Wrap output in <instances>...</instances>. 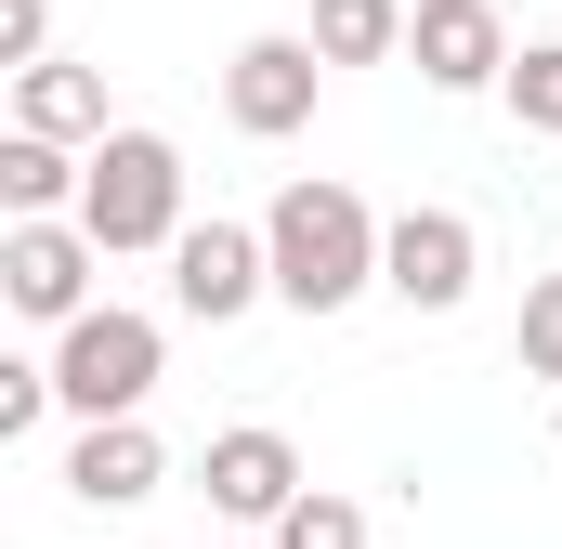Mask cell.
<instances>
[{
    "label": "cell",
    "mask_w": 562,
    "mask_h": 549,
    "mask_svg": "<svg viewBox=\"0 0 562 549\" xmlns=\"http://www.w3.org/2000/svg\"><path fill=\"white\" fill-rule=\"evenodd\" d=\"M380 210L353 197V183H327V170H301L276 210H262V249H276V301L288 314H353L367 288H380Z\"/></svg>",
    "instance_id": "cell-1"
},
{
    "label": "cell",
    "mask_w": 562,
    "mask_h": 549,
    "mask_svg": "<svg viewBox=\"0 0 562 549\" xmlns=\"http://www.w3.org/2000/svg\"><path fill=\"white\" fill-rule=\"evenodd\" d=\"M183 223H196V210H183V144H170V132H144V119H119V132L92 144L79 236H92L105 262H144V249L170 262V249H183Z\"/></svg>",
    "instance_id": "cell-2"
},
{
    "label": "cell",
    "mask_w": 562,
    "mask_h": 549,
    "mask_svg": "<svg viewBox=\"0 0 562 549\" xmlns=\"http://www.w3.org/2000/svg\"><path fill=\"white\" fill-rule=\"evenodd\" d=\"M53 393H66V418L92 432V418H144V393H157V367H170V327L157 314H132V301H92L53 354Z\"/></svg>",
    "instance_id": "cell-3"
},
{
    "label": "cell",
    "mask_w": 562,
    "mask_h": 549,
    "mask_svg": "<svg viewBox=\"0 0 562 549\" xmlns=\"http://www.w3.org/2000/svg\"><path fill=\"white\" fill-rule=\"evenodd\" d=\"M314 92H327V53H314L301 26H262V40H236V53H223V119H236L249 144L314 132Z\"/></svg>",
    "instance_id": "cell-4"
},
{
    "label": "cell",
    "mask_w": 562,
    "mask_h": 549,
    "mask_svg": "<svg viewBox=\"0 0 562 549\" xmlns=\"http://www.w3.org/2000/svg\"><path fill=\"white\" fill-rule=\"evenodd\" d=\"M380 288H393L406 314H458V301L484 288V236H471V210H393V236H380Z\"/></svg>",
    "instance_id": "cell-5"
},
{
    "label": "cell",
    "mask_w": 562,
    "mask_h": 549,
    "mask_svg": "<svg viewBox=\"0 0 562 549\" xmlns=\"http://www.w3.org/2000/svg\"><path fill=\"white\" fill-rule=\"evenodd\" d=\"M196 484H210V511H223V524H262V537H276L288 511L314 497V484H301V445H288L276 418H236V432H210Z\"/></svg>",
    "instance_id": "cell-6"
},
{
    "label": "cell",
    "mask_w": 562,
    "mask_h": 549,
    "mask_svg": "<svg viewBox=\"0 0 562 549\" xmlns=\"http://www.w3.org/2000/svg\"><path fill=\"white\" fill-rule=\"evenodd\" d=\"M92 274H105V249H92L79 223H0V301L40 314L53 340L92 314Z\"/></svg>",
    "instance_id": "cell-7"
},
{
    "label": "cell",
    "mask_w": 562,
    "mask_h": 549,
    "mask_svg": "<svg viewBox=\"0 0 562 549\" xmlns=\"http://www.w3.org/2000/svg\"><path fill=\"white\" fill-rule=\"evenodd\" d=\"M170 301L196 314V327H236L249 301H276V249H262V223H183V249H170Z\"/></svg>",
    "instance_id": "cell-8"
},
{
    "label": "cell",
    "mask_w": 562,
    "mask_h": 549,
    "mask_svg": "<svg viewBox=\"0 0 562 549\" xmlns=\"http://www.w3.org/2000/svg\"><path fill=\"white\" fill-rule=\"evenodd\" d=\"M406 66L431 92H510V26L497 0H419L406 13Z\"/></svg>",
    "instance_id": "cell-9"
},
{
    "label": "cell",
    "mask_w": 562,
    "mask_h": 549,
    "mask_svg": "<svg viewBox=\"0 0 562 549\" xmlns=\"http://www.w3.org/2000/svg\"><path fill=\"white\" fill-rule=\"evenodd\" d=\"M157 484H170V445H157L144 418H92V432L66 445V497H79V511H144Z\"/></svg>",
    "instance_id": "cell-10"
},
{
    "label": "cell",
    "mask_w": 562,
    "mask_h": 549,
    "mask_svg": "<svg viewBox=\"0 0 562 549\" xmlns=\"http://www.w3.org/2000/svg\"><path fill=\"white\" fill-rule=\"evenodd\" d=\"M13 132H40V144H79V157H92V144L119 132V119H105V79L53 53V66H26V79H13Z\"/></svg>",
    "instance_id": "cell-11"
},
{
    "label": "cell",
    "mask_w": 562,
    "mask_h": 549,
    "mask_svg": "<svg viewBox=\"0 0 562 549\" xmlns=\"http://www.w3.org/2000/svg\"><path fill=\"white\" fill-rule=\"evenodd\" d=\"M79 183H92V157H79V144L0 132V210H13V223H79Z\"/></svg>",
    "instance_id": "cell-12"
},
{
    "label": "cell",
    "mask_w": 562,
    "mask_h": 549,
    "mask_svg": "<svg viewBox=\"0 0 562 549\" xmlns=\"http://www.w3.org/2000/svg\"><path fill=\"white\" fill-rule=\"evenodd\" d=\"M406 13H419V0H314L301 40H314L327 66H393V53H406Z\"/></svg>",
    "instance_id": "cell-13"
},
{
    "label": "cell",
    "mask_w": 562,
    "mask_h": 549,
    "mask_svg": "<svg viewBox=\"0 0 562 549\" xmlns=\"http://www.w3.org/2000/svg\"><path fill=\"white\" fill-rule=\"evenodd\" d=\"M510 119L524 132H562V40H524L510 53Z\"/></svg>",
    "instance_id": "cell-14"
},
{
    "label": "cell",
    "mask_w": 562,
    "mask_h": 549,
    "mask_svg": "<svg viewBox=\"0 0 562 549\" xmlns=\"http://www.w3.org/2000/svg\"><path fill=\"white\" fill-rule=\"evenodd\" d=\"M276 549H367V511L314 484V497H301V511H288V524H276Z\"/></svg>",
    "instance_id": "cell-15"
},
{
    "label": "cell",
    "mask_w": 562,
    "mask_h": 549,
    "mask_svg": "<svg viewBox=\"0 0 562 549\" xmlns=\"http://www.w3.org/2000/svg\"><path fill=\"white\" fill-rule=\"evenodd\" d=\"M510 354H524L537 380H562V274H537V288H524V327H510Z\"/></svg>",
    "instance_id": "cell-16"
},
{
    "label": "cell",
    "mask_w": 562,
    "mask_h": 549,
    "mask_svg": "<svg viewBox=\"0 0 562 549\" xmlns=\"http://www.w3.org/2000/svg\"><path fill=\"white\" fill-rule=\"evenodd\" d=\"M53 406H66V393H53V367H26V354H13V367H0V445H26Z\"/></svg>",
    "instance_id": "cell-17"
},
{
    "label": "cell",
    "mask_w": 562,
    "mask_h": 549,
    "mask_svg": "<svg viewBox=\"0 0 562 549\" xmlns=\"http://www.w3.org/2000/svg\"><path fill=\"white\" fill-rule=\"evenodd\" d=\"M0 66H53V0H0Z\"/></svg>",
    "instance_id": "cell-18"
},
{
    "label": "cell",
    "mask_w": 562,
    "mask_h": 549,
    "mask_svg": "<svg viewBox=\"0 0 562 549\" xmlns=\"http://www.w3.org/2000/svg\"><path fill=\"white\" fill-rule=\"evenodd\" d=\"M550 445H562V406H550Z\"/></svg>",
    "instance_id": "cell-19"
},
{
    "label": "cell",
    "mask_w": 562,
    "mask_h": 549,
    "mask_svg": "<svg viewBox=\"0 0 562 549\" xmlns=\"http://www.w3.org/2000/svg\"><path fill=\"white\" fill-rule=\"evenodd\" d=\"M196 549H210V537H196Z\"/></svg>",
    "instance_id": "cell-20"
}]
</instances>
